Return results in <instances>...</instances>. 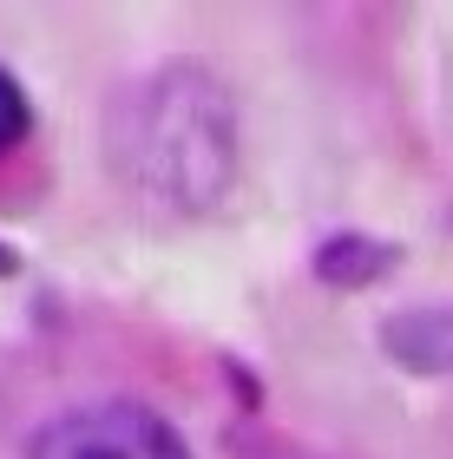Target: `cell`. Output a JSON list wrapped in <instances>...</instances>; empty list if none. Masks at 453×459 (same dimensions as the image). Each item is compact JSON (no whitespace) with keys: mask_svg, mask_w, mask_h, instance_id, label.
<instances>
[{"mask_svg":"<svg viewBox=\"0 0 453 459\" xmlns=\"http://www.w3.org/2000/svg\"><path fill=\"white\" fill-rule=\"evenodd\" d=\"M237 99L204 66H158L106 106V171L152 217H217L237 191Z\"/></svg>","mask_w":453,"mask_h":459,"instance_id":"1","label":"cell"},{"mask_svg":"<svg viewBox=\"0 0 453 459\" xmlns=\"http://www.w3.org/2000/svg\"><path fill=\"white\" fill-rule=\"evenodd\" d=\"M27 459H191V446L158 407L92 401V407L53 413L27 440Z\"/></svg>","mask_w":453,"mask_h":459,"instance_id":"2","label":"cell"},{"mask_svg":"<svg viewBox=\"0 0 453 459\" xmlns=\"http://www.w3.org/2000/svg\"><path fill=\"white\" fill-rule=\"evenodd\" d=\"M381 348L395 354V368L453 374V308H401V316H388Z\"/></svg>","mask_w":453,"mask_h":459,"instance_id":"3","label":"cell"},{"mask_svg":"<svg viewBox=\"0 0 453 459\" xmlns=\"http://www.w3.org/2000/svg\"><path fill=\"white\" fill-rule=\"evenodd\" d=\"M401 256L388 243H375V237H328L322 249H316V276L328 282V289H368V282H381L388 269H395Z\"/></svg>","mask_w":453,"mask_h":459,"instance_id":"4","label":"cell"},{"mask_svg":"<svg viewBox=\"0 0 453 459\" xmlns=\"http://www.w3.org/2000/svg\"><path fill=\"white\" fill-rule=\"evenodd\" d=\"M27 132H33V106H27V92H20V79L0 66V152H13Z\"/></svg>","mask_w":453,"mask_h":459,"instance_id":"5","label":"cell"}]
</instances>
